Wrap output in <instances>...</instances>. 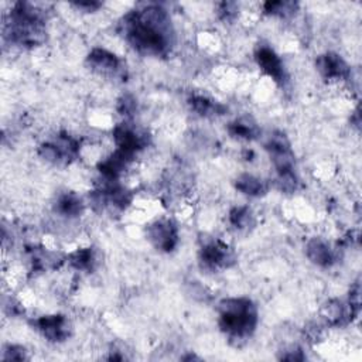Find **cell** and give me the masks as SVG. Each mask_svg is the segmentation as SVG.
I'll return each instance as SVG.
<instances>
[{"instance_id":"obj_1","label":"cell","mask_w":362,"mask_h":362,"mask_svg":"<svg viewBox=\"0 0 362 362\" xmlns=\"http://www.w3.org/2000/svg\"><path fill=\"white\" fill-rule=\"evenodd\" d=\"M120 33L130 47L143 55L164 57L174 45L171 18L157 4L129 11L120 21Z\"/></svg>"},{"instance_id":"obj_19","label":"cell","mask_w":362,"mask_h":362,"mask_svg":"<svg viewBox=\"0 0 362 362\" xmlns=\"http://www.w3.org/2000/svg\"><path fill=\"white\" fill-rule=\"evenodd\" d=\"M95 255L93 250L90 247H85V249H78L76 252H74L69 256V263L72 264V267H75L76 270H92L95 266Z\"/></svg>"},{"instance_id":"obj_24","label":"cell","mask_w":362,"mask_h":362,"mask_svg":"<svg viewBox=\"0 0 362 362\" xmlns=\"http://www.w3.org/2000/svg\"><path fill=\"white\" fill-rule=\"evenodd\" d=\"M74 6L78 7V8H85L86 11H93V10H96L100 6V3H96V1H79V3H74Z\"/></svg>"},{"instance_id":"obj_10","label":"cell","mask_w":362,"mask_h":362,"mask_svg":"<svg viewBox=\"0 0 362 362\" xmlns=\"http://www.w3.org/2000/svg\"><path fill=\"white\" fill-rule=\"evenodd\" d=\"M315 66H317V71L321 74V76L328 81L348 79L351 74V69L346 61L335 52H325L317 57Z\"/></svg>"},{"instance_id":"obj_4","label":"cell","mask_w":362,"mask_h":362,"mask_svg":"<svg viewBox=\"0 0 362 362\" xmlns=\"http://www.w3.org/2000/svg\"><path fill=\"white\" fill-rule=\"evenodd\" d=\"M264 148L277 173V182L280 189L286 192L296 191L298 178L294 170V153L287 136L283 132H274L267 139Z\"/></svg>"},{"instance_id":"obj_16","label":"cell","mask_w":362,"mask_h":362,"mask_svg":"<svg viewBox=\"0 0 362 362\" xmlns=\"http://www.w3.org/2000/svg\"><path fill=\"white\" fill-rule=\"evenodd\" d=\"M188 105H189L191 110H194L197 115L205 116V117L218 116L225 112V107L219 102H216L208 96H202V95H192L188 99Z\"/></svg>"},{"instance_id":"obj_15","label":"cell","mask_w":362,"mask_h":362,"mask_svg":"<svg viewBox=\"0 0 362 362\" xmlns=\"http://www.w3.org/2000/svg\"><path fill=\"white\" fill-rule=\"evenodd\" d=\"M54 209L58 215L65 218H76L82 214V199L75 192H64L58 195Z\"/></svg>"},{"instance_id":"obj_5","label":"cell","mask_w":362,"mask_h":362,"mask_svg":"<svg viewBox=\"0 0 362 362\" xmlns=\"http://www.w3.org/2000/svg\"><path fill=\"white\" fill-rule=\"evenodd\" d=\"M79 151V141L66 133H61L51 140L44 141L38 154L52 164H68L76 158Z\"/></svg>"},{"instance_id":"obj_17","label":"cell","mask_w":362,"mask_h":362,"mask_svg":"<svg viewBox=\"0 0 362 362\" xmlns=\"http://www.w3.org/2000/svg\"><path fill=\"white\" fill-rule=\"evenodd\" d=\"M235 187L238 191H240L245 195L249 197H260L267 191V187L264 184V181L253 174H240L236 181H235Z\"/></svg>"},{"instance_id":"obj_6","label":"cell","mask_w":362,"mask_h":362,"mask_svg":"<svg viewBox=\"0 0 362 362\" xmlns=\"http://www.w3.org/2000/svg\"><path fill=\"white\" fill-rule=\"evenodd\" d=\"M236 256L229 245L219 239L206 242L199 250V263L209 272L229 269L235 264Z\"/></svg>"},{"instance_id":"obj_13","label":"cell","mask_w":362,"mask_h":362,"mask_svg":"<svg viewBox=\"0 0 362 362\" xmlns=\"http://www.w3.org/2000/svg\"><path fill=\"white\" fill-rule=\"evenodd\" d=\"M305 255L311 263L320 267H329L335 260L334 250L325 240L320 238H313L307 242Z\"/></svg>"},{"instance_id":"obj_14","label":"cell","mask_w":362,"mask_h":362,"mask_svg":"<svg viewBox=\"0 0 362 362\" xmlns=\"http://www.w3.org/2000/svg\"><path fill=\"white\" fill-rule=\"evenodd\" d=\"M228 133L238 140H253L259 136L260 130L257 123L252 117L242 116L229 123Z\"/></svg>"},{"instance_id":"obj_7","label":"cell","mask_w":362,"mask_h":362,"mask_svg":"<svg viewBox=\"0 0 362 362\" xmlns=\"http://www.w3.org/2000/svg\"><path fill=\"white\" fill-rule=\"evenodd\" d=\"M147 239L157 250L171 252L178 245V228L168 218L157 219L148 225Z\"/></svg>"},{"instance_id":"obj_11","label":"cell","mask_w":362,"mask_h":362,"mask_svg":"<svg viewBox=\"0 0 362 362\" xmlns=\"http://www.w3.org/2000/svg\"><path fill=\"white\" fill-rule=\"evenodd\" d=\"M86 64L93 72L103 76L117 75L122 66V62L116 54L100 47L90 49V52L86 57Z\"/></svg>"},{"instance_id":"obj_22","label":"cell","mask_w":362,"mask_h":362,"mask_svg":"<svg viewBox=\"0 0 362 362\" xmlns=\"http://www.w3.org/2000/svg\"><path fill=\"white\" fill-rule=\"evenodd\" d=\"M236 11H238V4L232 3V1H223L219 4L218 8V14L223 21H230L236 17Z\"/></svg>"},{"instance_id":"obj_20","label":"cell","mask_w":362,"mask_h":362,"mask_svg":"<svg viewBox=\"0 0 362 362\" xmlns=\"http://www.w3.org/2000/svg\"><path fill=\"white\" fill-rule=\"evenodd\" d=\"M296 8H297V3H293V1H267L263 4V10L266 14L279 16V17L290 16L296 11Z\"/></svg>"},{"instance_id":"obj_12","label":"cell","mask_w":362,"mask_h":362,"mask_svg":"<svg viewBox=\"0 0 362 362\" xmlns=\"http://www.w3.org/2000/svg\"><path fill=\"white\" fill-rule=\"evenodd\" d=\"M113 139L116 143V148L130 153L133 156H136V153H139L146 146L144 134L139 133L136 127L127 123H122L115 127Z\"/></svg>"},{"instance_id":"obj_18","label":"cell","mask_w":362,"mask_h":362,"mask_svg":"<svg viewBox=\"0 0 362 362\" xmlns=\"http://www.w3.org/2000/svg\"><path fill=\"white\" fill-rule=\"evenodd\" d=\"M229 222L239 230L249 229L255 223L253 212L247 206H235L229 212Z\"/></svg>"},{"instance_id":"obj_2","label":"cell","mask_w":362,"mask_h":362,"mask_svg":"<svg viewBox=\"0 0 362 362\" xmlns=\"http://www.w3.org/2000/svg\"><path fill=\"white\" fill-rule=\"evenodd\" d=\"M257 307L247 297L223 298L218 305V325L236 344L252 337L257 325Z\"/></svg>"},{"instance_id":"obj_8","label":"cell","mask_w":362,"mask_h":362,"mask_svg":"<svg viewBox=\"0 0 362 362\" xmlns=\"http://www.w3.org/2000/svg\"><path fill=\"white\" fill-rule=\"evenodd\" d=\"M35 329L49 342H64L71 335V322L62 314L42 315L34 322Z\"/></svg>"},{"instance_id":"obj_9","label":"cell","mask_w":362,"mask_h":362,"mask_svg":"<svg viewBox=\"0 0 362 362\" xmlns=\"http://www.w3.org/2000/svg\"><path fill=\"white\" fill-rule=\"evenodd\" d=\"M255 59L257 66L270 76L274 82L283 85L286 82V71L283 61L276 51L267 45H259L255 51Z\"/></svg>"},{"instance_id":"obj_3","label":"cell","mask_w":362,"mask_h":362,"mask_svg":"<svg viewBox=\"0 0 362 362\" xmlns=\"http://www.w3.org/2000/svg\"><path fill=\"white\" fill-rule=\"evenodd\" d=\"M4 35L21 47H35L45 41L42 11L31 3H16L4 24Z\"/></svg>"},{"instance_id":"obj_21","label":"cell","mask_w":362,"mask_h":362,"mask_svg":"<svg viewBox=\"0 0 362 362\" xmlns=\"http://www.w3.org/2000/svg\"><path fill=\"white\" fill-rule=\"evenodd\" d=\"M3 361H25L27 359V352L25 348L21 345H7L3 351Z\"/></svg>"},{"instance_id":"obj_23","label":"cell","mask_w":362,"mask_h":362,"mask_svg":"<svg viewBox=\"0 0 362 362\" xmlns=\"http://www.w3.org/2000/svg\"><path fill=\"white\" fill-rule=\"evenodd\" d=\"M120 112L122 115H132L133 109H134V100L133 99H129L127 96H124L122 100H120Z\"/></svg>"}]
</instances>
